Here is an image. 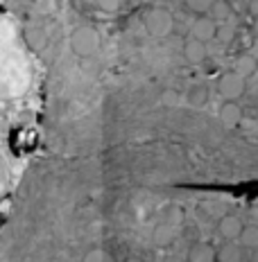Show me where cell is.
I'll use <instances>...</instances> for the list:
<instances>
[{"label": "cell", "instance_id": "obj_1", "mask_svg": "<svg viewBox=\"0 0 258 262\" xmlns=\"http://www.w3.org/2000/svg\"><path fill=\"white\" fill-rule=\"evenodd\" d=\"M143 25H145V30L150 36H154V39H166L170 32L174 30V18L168 9L152 7L145 12V16H143Z\"/></svg>", "mask_w": 258, "mask_h": 262}, {"label": "cell", "instance_id": "obj_2", "mask_svg": "<svg viewBox=\"0 0 258 262\" xmlns=\"http://www.w3.org/2000/svg\"><path fill=\"white\" fill-rule=\"evenodd\" d=\"M100 46V36L91 25H82L70 34V50L77 57H91Z\"/></svg>", "mask_w": 258, "mask_h": 262}, {"label": "cell", "instance_id": "obj_3", "mask_svg": "<svg viewBox=\"0 0 258 262\" xmlns=\"http://www.w3.org/2000/svg\"><path fill=\"white\" fill-rule=\"evenodd\" d=\"M245 89H247V81L240 75H235L233 70L224 73L217 79V93L224 97V102H235L245 93Z\"/></svg>", "mask_w": 258, "mask_h": 262}, {"label": "cell", "instance_id": "obj_4", "mask_svg": "<svg viewBox=\"0 0 258 262\" xmlns=\"http://www.w3.org/2000/svg\"><path fill=\"white\" fill-rule=\"evenodd\" d=\"M215 30H217V23L204 14V16H197V20L193 23V27H190V36L202 43L215 41Z\"/></svg>", "mask_w": 258, "mask_h": 262}, {"label": "cell", "instance_id": "obj_5", "mask_svg": "<svg viewBox=\"0 0 258 262\" xmlns=\"http://www.w3.org/2000/svg\"><path fill=\"white\" fill-rule=\"evenodd\" d=\"M243 220L240 217H235V215H222L220 217V222H217V231H220V235H222L227 242H233V239H238L240 237V231H243Z\"/></svg>", "mask_w": 258, "mask_h": 262}, {"label": "cell", "instance_id": "obj_6", "mask_svg": "<svg viewBox=\"0 0 258 262\" xmlns=\"http://www.w3.org/2000/svg\"><path fill=\"white\" fill-rule=\"evenodd\" d=\"M184 59L188 63H202L206 59V43L188 36V39L184 41Z\"/></svg>", "mask_w": 258, "mask_h": 262}, {"label": "cell", "instance_id": "obj_7", "mask_svg": "<svg viewBox=\"0 0 258 262\" xmlns=\"http://www.w3.org/2000/svg\"><path fill=\"white\" fill-rule=\"evenodd\" d=\"M240 120H243V111H240L238 102H224V104L220 106V122L227 129L238 127Z\"/></svg>", "mask_w": 258, "mask_h": 262}, {"label": "cell", "instance_id": "obj_8", "mask_svg": "<svg viewBox=\"0 0 258 262\" xmlns=\"http://www.w3.org/2000/svg\"><path fill=\"white\" fill-rule=\"evenodd\" d=\"M215 262H243V247H238L233 242L222 244L215 251Z\"/></svg>", "mask_w": 258, "mask_h": 262}, {"label": "cell", "instance_id": "obj_9", "mask_svg": "<svg viewBox=\"0 0 258 262\" xmlns=\"http://www.w3.org/2000/svg\"><path fill=\"white\" fill-rule=\"evenodd\" d=\"M233 73L235 75H240L245 81L249 79V77H254V75L258 73V61L251 54H243V57L235 61V68H233Z\"/></svg>", "mask_w": 258, "mask_h": 262}, {"label": "cell", "instance_id": "obj_10", "mask_svg": "<svg viewBox=\"0 0 258 262\" xmlns=\"http://www.w3.org/2000/svg\"><path fill=\"white\" fill-rule=\"evenodd\" d=\"M206 16L211 20H215V23H227V20L231 18V5H229L227 0H213Z\"/></svg>", "mask_w": 258, "mask_h": 262}, {"label": "cell", "instance_id": "obj_11", "mask_svg": "<svg viewBox=\"0 0 258 262\" xmlns=\"http://www.w3.org/2000/svg\"><path fill=\"white\" fill-rule=\"evenodd\" d=\"M190 262H215V249L211 247V244H195L193 249H190Z\"/></svg>", "mask_w": 258, "mask_h": 262}, {"label": "cell", "instance_id": "obj_12", "mask_svg": "<svg viewBox=\"0 0 258 262\" xmlns=\"http://www.w3.org/2000/svg\"><path fill=\"white\" fill-rule=\"evenodd\" d=\"M186 100H188V104L190 106H204L206 102H208V86L204 84H195V86H190L188 89V95H186Z\"/></svg>", "mask_w": 258, "mask_h": 262}, {"label": "cell", "instance_id": "obj_13", "mask_svg": "<svg viewBox=\"0 0 258 262\" xmlns=\"http://www.w3.org/2000/svg\"><path fill=\"white\" fill-rule=\"evenodd\" d=\"M172 237H174L172 224H158V226L154 228V235H152L156 247H168V244L172 242Z\"/></svg>", "mask_w": 258, "mask_h": 262}, {"label": "cell", "instance_id": "obj_14", "mask_svg": "<svg viewBox=\"0 0 258 262\" xmlns=\"http://www.w3.org/2000/svg\"><path fill=\"white\" fill-rule=\"evenodd\" d=\"M240 247L245 249H258V226H243V231H240Z\"/></svg>", "mask_w": 258, "mask_h": 262}, {"label": "cell", "instance_id": "obj_15", "mask_svg": "<svg viewBox=\"0 0 258 262\" xmlns=\"http://www.w3.org/2000/svg\"><path fill=\"white\" fill-rule=\"evenodd\" d=\"M215 39L224 46H229L233 39H235V25L233 23H217V30H215Z\"/></svg>", "mask_w": 258, "mask_h": 262}, {"label": "cell", "instance_id": "obj_16", "mask_svg": "<svg viewBox=\"0 0 258 262\" xmlns=\"http://www.w3.org/2000/svg\"><path fill=\"white\" fill-rule=\"evenodd\" d=\"M184 5H186V9H190L193 14L204 16L208 12V7L213 5V0H184Z\"/></svg>", "mask_w": 258, "mask_h": 262}, {"label": "cell", "instance_id": "obj_17", "mask_svg": "<svg viewBox=\"0 0 258 262\" xmlns=\"http://www.w3.org/2000/svg\"><path fill=\"white\" fill-rule=\"evenodd\" d=\"M97 7H100L102 12H107V14H113V12H118V9L123 7V0H97Z\"/></svg>", "mask_w": 258, "mask_h": 262}, {"label": "cell", "instance_id": "obj_18", "mask_svg": "<svg viewBox=\"0 0 258 262\" xmlns=\"http://www.w3.org/2000/svg\"><path fill=\"white\" fill-rule=\"evenodd\" d=\"M82 262H109V258H107V253L104 251H100V249H93V251H89V253L82 258Z\"/></svg>", "mask_w": 258, "mask_h": 262}, {"label": "cell", "instance_id": "obj_19", "mask_svg": "<svg viewBox=\"0 0 258 262\" xmlns=\"http://www.w3.org/2000/svg\"><path fill=\"white\" fill-rule=\"evenodd\" d=\"M163 100H166V104H174V102H177V97H174V93H166V97H163Z\"/></svg>", "mask_w": 258, "mask_h": 262}, {"label": "cell", "instance_id": "obj_20", "mask_svg": "<svg viewBox=\"0 0 258 262\" xmlns=\"http://www.w3.org/2000/svg\"><path fill=\"white\" fill-rule=\"evenodd\" d=\"M249 12L254 16H258V0H251V3H249Z\"/></svg>", "mask_w": 258, "mask_h": 262}, {"label": "cell", "instance_id": "obj_21", "mask_svg": "<svg viewBox=\"0 0 258 262\" xmlns=\"http://www.w3.org/2000/svg\"><path fill=\"white\" fill-rule=\"evenodd\" d=\"M249 262H258V249L251 251V255H249Z\"/></svg>", "mask_w": 258, "mask_h": 262}, {"label": "cell", "instance_id": "obj_22", "mask_svg": "<svg viewBox=\"0 0 258 262\" xmlns=\"http://www.w3.org/2000/svg\"><path fill=\"white\" fill-rule=\"evenodd\" d=\"M163 262H181V258H177V255H168Z\"/></svg>", "mask_w": 258, "mask_h": 262}, {"label": "cell", "instance_id": "obj_23", "mask_svg": "<svg viewBox=\"0 0 258 262\" xmlns=\"http://www.w3.org/2000/svg\"><path fill=\"white\" fill-rule=\"evenodd\" d=\"M125 262H143V260H141V258H127Z\"/></svg>", "mask_w": 258, "mask_h": 262}, {"label": "cell", "instance_id": "obj_24", "mask_svg": "<svg viewBox=\"0 0 258 262\" xmlns=\"http://www.w3.org/2000/svg\"><path fill=\"white\" fill-rule=\"evenodd\" d=\"M152 3H156V0H152Z\"/></svg>", "mask_w": 258, "mask_h": 262}]
</instances>
